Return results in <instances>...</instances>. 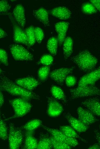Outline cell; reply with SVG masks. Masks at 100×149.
Instances as JSON below:
<instances>
[{
  "instance_id": "cell-6",
  "label": "cell",
  "mask_w": 100,
  "mask_h": 149,
  "mask_svg": "<svg viewBox=\"0 0 100 149\" xmlns=\"http://www.w3.org/2000/svg\"><path fill=\"white\" fill-rule=\"evenodd\" d=\"M10 52L16 60L31 61L34 59L33 55L23 46L17 44H13L9 47Z\"/></svg>"
},
{
  "instance_id": "cell-27",
  "label": "cell",
  "mask_w": 100,
  "mask_h": 149,
  "mask_svg": "<svg viewBox=\"0 0 100 149\" xmlns=\"http://www.w3.org/2000/svg\"><path fill=\"white\" fill-rule=\"evenodd\" d=\"M34 29V26H31L26 28L24 30L28 41V46L29 47L32 46L36 41Z\"/></svg>"
},
{
  "instance_id": "cell-31",
  "label": "cell",
  "mask_w": 100,
  "mask_h": 149,
  "mask_svg": "<svg viewBox=\"0 0 100 149\" xmlns=\"http://www.w3.org/2000/svg\"><path fill=\"white\" fill-rule=\"evenodd\" d=\"M82 12L86 14H91L96 13L97 10L91 3L86 2L84 3L82 6Z\"/></svg>"
},
{
  "instance_id": "cell-5",
  "label": "cell",
  "mask_w": 100,
  "mask_h": 149,
  "mask_svg": "<svg viewBox=\"0 0 100 149\" xmlns=\"http://www.w3.org/2000/svg\"><path fill=\"white\" fill-rule=\"evenodd\" d=\"M70 99L84 97L99 95V89L94 85H86L77 87L76 88L70 89Z\"/></svg>"
},
{
  "instance_id": "cell-2",
  "label": "cell",
  "mask_w": 100,
  "mask_h": 149,
  "mask_svg": "<svg viewBox=\"0 0 100 149\" xmlns=\"http://www.w3.org/2000/svg\"><path fill=\"white\" fill-rule=\"evenodd\" d=\"M71 60L80 70L85 72L93 69L98 62L97 58L87 50L80 51Z\"/></svg>"
},
{
  "instance_id": "cell-28",
  "label": "cell",
  "mask_w": 100,
  "mask_h": 149,
  "mask_svg": "<svg viewBox=\"0 0 100 149\" xmlns=\"http://www.w3.org/2000/svg\"><path fill=\"white\" fill-rule=\"evenodd\" d=\"M50 71V68L49 66H44L41 67L38 71V76L39 79L41 81H45Z\"/></svg>"
},
{
  "instance_id": "cell-40",
  "label": "cell",
  "mask_w": 100,
  "mask_h": 149,
  "mask_svg": "<svg viewBox=\"0 0 100 149\" xmlns=\"http://www.w3.org/2000/svg\"><path fill=\"white\" fill-rule=\"evenodd\" d=\"M7 36L6 32L0 27V39L4 38Z\"/></svg>"
},
{
  "instance_id": "cell-3",
  "label": "cell",
  "mask_w": 100,
  "mask_h": 149,
  "mask_svg": "<svg viewBox=\"0 0 100 149\" xmlns=\"http://www.w3.org/2000/svg\"><path fill=\"white\" fill-rule=\"evenodd\" d=\"M9 102L14 109V115L5 119V121L22 117L28 113L32 107L28 101L19 98L10 100Z\"/></svg>"
},
{
  "instance_id": "cell-26",
  "label": "cell",
  "mask_w": 100,
  "mask_h": 149,
  "mask_svg": "<svg viewBox=\"0 0 100 149\" xmlns=\"http://www.w3.org/2000/svg\"><path fill=\"white\" fill-rule=\"evenodd\" d=\"M58 44L57 38L54 37L50 38L47 42V49L49 52L53 56L56 55L57 54Z\"/></svg>"
},
{
  "instance_id": "cell-4",
  "label": "cell",
  "mask_w": 100,
  "mask_h": 149,
  "mask_svg": "<svg viewBox=\"0 0 100 149\" xmlns=\"http://www.w3.org/2000/svg\"><path fill=\"white\" fill-rule=\"evenodd\" d=\"M23 130L21 128L16 127L13 123H10L8 134L10 148L16 149L20 148L23 140Z\"/></svg>"
},
{
  "instance_id": "cell-30",
  "label": "cell",
  "mask_w": 100,
  "mask_h": 149,
  "mask_svg": "<svg viewBox=\"0 0 100 149\" xmlns=\"http://www.w3.org/2000/svg\"><path fill=\"white\" fill-rule=\"evenodd\" d=\"M8 134L6 124L0 113V138L4 140H6L8 138Z\"/></svg>"
},
{
  "instance_id": "cell-15",
  "label": "cell",
  "mask_w": 100,
  "mask_h": 149,
  "mask_svg": "<svg viewBox=\"0 0 100 149\" xmlns=\"http://www.w3.org/2000/svg\"><path fill=\"white\" fill-rule=\"evenodd\" d=\"M81 105L96 116H100V103L97 97L90 98L83 101Z\"/></svg>"
},
{
  "instance_id": "cell-20",
  "label": "cell",
  "mask_w": 100,
  "mask_h": 149,
  "mask_svg": "<svg viewBox=\"0 0 100 149\" xmlns=\"http://www.w3.org/2000/svg\"><path fill=\"white\" fill-rule=\"evenodd\" d=\"M33 132L25 131V139L23 147L24 149L37 148L38 141L33 135Z\"/></svg>"
},
{
  "instance_id": "cell-19",
  "label": "cell",
  "mask_w": 100,
  "mask_h": 149,
  "mask_svg": "<svg viewBox=\"0 0 100 149\" xmlns=\"http://www.w3.org/2000/svg\"><path fill=\"white\" fill-rule=\"evenodd\" d=\"M48 11L43 7L33 11L32 14L34 17L41 22L45 26H49Z\"/></svg>"
},
{
  "instance_id": "cell-10",
  "label": "cell",
  "mask_w": 100,
  "mask_h": 149,
  "mask_svg": "<svg viewBox=\"0 0 100 149\" xmlns=\"http://www.w3.org/2000/svg\"><path fill=\"white\" fill-rule=\"evenodd\" d=\"M99 67L82 76L80 79L77 87L86 85H94L100 78Z\"/></svg>"
},
{
  "instance_id": "cell-21",
  "label": "cell",
  "mask_w": 100,
  "mask_h": 149,
  "mask_svg": "<svg viewBox=\"0 0 100 149\" xmlns=\"http://www.w3.org/2000/svg\"><path fill=\"white\" fill-rule=\"evenodd\" d=\"M60 130L66 136L76 139H78L85 143L88 141L79 136L77 132L72 127L68 126H60Z\"/></svg>"
},
{
  "instance_id": "cell-37",
  "label": "cell",
  "mask_w": 100,
  "mask_h": 149,
  "mask_svg": "<svg viewBox=\"0 0 100 149\" xmlns=\"http://www.w3.org/2000/svg\"><path fill=\"white\" fill-rule=\"evenodd\" d=\"M90 1L91 3L97 9L100 11V0H90Z\"/></svg>"
},
{
  "instance_id": "cell-14",
  "label": "cell",
  "mask_w": 100,
  "mask_h": 149,
  "mask_svg": "<svg viewBox=\"0 0 100 149\" xmlns=\"http://www.w3.org/2000/svg\"><path fill=\"white\" fill-rule=\"evenodd\" d=\"M13 17L16 23L22 28H24L26 22L25 10L21 4H18L14 7Z\"/></svg>"
},
{
  "instance_id": "cell-35",
  "label": "cell",
  "mask_w": 100,
  "mask_h": 149,
  "mask_svg": "<svg viewBox=\"0 0 100 149\" xmlns=\"http://www.w3.org/2000/svg\"><path fill=\"white\" fill-rule=\"evenodd\" d=\"M0 63L7 66L8 65L7 53L4 50L0 48Z\"/></svg>"
},
{
  "instance_id": "cell-25",
  "label": "cell",
  "mask_w": 100,
  "mask_h": 149,
  "mask_svg": "<svg viewBox=\"0 0 100 149\" xmlns=\"http://www.w3.org/2000/svg\"><path fill=\"white\" fill-rule=\"evenodd\" d=\"M42 124L41 120L35 119L29 121L20 128L25 131H34Z\"/></svg>"
},
{
  "instance_id": "cell-42",
  "label": "cell",
  "mask_w": 100,
  "mask_h": 149,
  "mask_svg": "<svg viewBox=\"0 0 100 149\" xmlns=\"http://www.w3.org/2000/svg\"><path fill=\"white\" fill-rule=\"evenodd\" d=\"M3 72V71L0 67V75L2 74Z\"/></svg>"
},
{
  "instance_id": "cell-34",
  "label": "cell",
  "mask_w": 100,
  "mask_h": 149,
  "mask_svg": "<svg viewBox=\"0 0 100 149\" xmlns=\"http://www.w3.org/2000/svg\"><path fill=\"white\" fill-rule=\"evenodd\" d=\"M11 8V6L7 0L0 1V13H7Z\"/></svg>"
},
{
  "instance_id": "cell-16",
  "label": "cell",
  "mask_w": 100,
  "mask_h": 149,
  "mask_svg": "<svg viewBox=\"0 0 100 149\" xmlns=\"http://www.w3.org/2000/svg\"><path fill=\"white\" fill-rule=\"evenodd\" d=\"M15 83L25 89L30 91H32L40 84V82L34 78L27 77L17 79Z\"/></svg>"
},
{
  "instance_id": "cell-24",
  "label": "cell",
  "mask_w": 100,
  "mask_h": 149,
  "mask_svg": "<svg viewBox=\"0 0 100 149\" xmlns=\"http://www.w3.org/2000/svg\"><path fill=\"white\" fill-rule=\"evenodd\" d=\"M73 50V41L72 38L68 37L65 38L63 42V50L64 58H68L71 54Z\"/></svg>"
},
{
  "instance_id": "cell-13",
  "label": "cell",
  "mask_w": 100,
  "mask_h": 149,
  "mask_svg": "<svg viewBox=\"0 0 100 149\" xmlns=\"http://www.w3.org/2000/svg\"><path fill=\"white\" fill-rule=\"evenodd\" d=\"M64 116L69 123L71 127L77 132L83 133L88 129L89 126L85 125L78 119L73 116L70 113H65Z\"/></svg>"
},
{
  "instance_id": "cell-8",
  "label": "cell",
  "mask_w": 100,
  "mask_h": 149,
  "mask_svg": "<svg viewBox=\"0 0 100 149\" xmlns=\"http://www.w3.org/2000/svg\"><path fill=\"white\" fill-rule=\"evenodd\" d=\"M8 15L13 25L14 41L28 46L27 39L24 31L16 23L11 14L8 13Z\"/></svg>"
},
{
  "instance_id": "cell-32",
  "label": "cell",
  "mask_w": 100,
  "mask_h": 149,
  "mask_svg": "<svg viewBox=\"0 0 100 149\" xmlns=\"http://www.w3.org/2000/svg\"><path fill=\"white\" fill-rule=\"evenodd\" d=\"M53 61V58L51 55L45 54L42 56L38 63L45 66H49L52 64Z\"/></svg>"
},
{
  "instance_id": "cell-39",
  "label": "cell",
  "mask_w": 100,
  "mask_h": 149,
  "mask_svg": "<svg viewBox=\"0 0 100 149\" xmlns=\"http://www.w3.org/2000/svg\"><path fill=\"white\" fill-rule=\"evenodd\" d=\"M4 102V97L2 90L0 89V108L2 106Z\"/></svg>"
},
{
  "instance_id": "cell-1",
  "label": "cell",
  "mask_w": 100,
  "mask_h": 149,
  "mask_svg": "<svg viewBox=\"0 0 100 149\" xmlns=\"http://www.w3.org/2000/svg\"><path fill=\"white\" fill-rule=\"evenodd\" d=\"M0 89L12 95L28 101L40 99L38 95L23 88L5 76H2L0 79Z\"/></svg>"
},
{
  "instance_id": "cell-11",
  "label": "cell",
  "mask_w": 100,
  "mask_h": 149,
  "mask_svg": "<svg viewBox=\"0 0 100 149\" xmlns=\"http://www.w3.org/2000/svg\"><path fill=\"white\" fill-rule=\"evenodd\" d=\"M78 119L85 125L89 126L98 121L95 115L86 109L79 107L77 109Z\"/></svg>"
},
{
  "instance_id": "cell-38",
  "label": "cell",
  "mask_w": 100,
  "mask_h": 149,
  "mask_svg": "<svg viewBox=\"0 0 100 149\" xmlns=\"http://www.w3.org/2000/svg\"><path fill=\"white\" fill-rule=\"evenodd\" d=\"M95 136L96 139L97 140L98 143L100 144V133L98 129H96L94 131Z\"/></svg>"
},
{
  "instance_id": "cell-9",
  "label": "cell",
  "mask_w": 100,
  "mask_h": 149,
  "mask_svg": "<svg viewBox=\"0 0 100 149\" xmlns=\"http://www.w3.org/2000/svg\"><path fill=\"white\" fill-rule=\"evenodd\" d=\"M72 68L62 67L54 70L49 73L50 78L58 84L62 85L68 75L73 70Z\"/></svg>"
},
{
  "instance_id": "cell-23",
  "label": "cell",
  "mask_w": 100,
  "mask_h": 149,
  "mask_svg": "<svg viewBox=\"0 0 100 149\" xmlns=\"http://www.w3.org/2000/svg\"><path fill=\"white\" fill-rule=\"evenodd\" d=\"M51 93L54 97L61 101L64 104H66L67 100L65 93L60 87L56 85L51 87Z\"/></svg>"
},
{
  "instance_id": "cell-18",
  "label": "cell",
  "mask_w": 100,
  "mask_h": 149,
  "mask_svg": "<svg viewBox=\"0 0 100 149\" xmlns=\"http://www.w3.org/2000/svg\"><path fill=\"white\" fill-rule=\"evenodd\" d=\"M69 23L68 22L61 21L55 25V30L58 34L57 40L59 45L61 46L65 39Z\"/></svg>"
},
{
  "instance_id": "cell-33",
  "label": "cell",
  "mask_w": 100,
  "mask_h": 149,
  "mask_svg": "<svg viewBox=\"0 0 100 149\" xmlns=\"http://www.w3.org/2000/svg\"><path fill=\"white\" fill-rule=\"evenodd\" d=\"M34 33L36 41L40 43L44 37V33L42 29L39 27H34Z\"/></svg>"
},
{
  "instance_id": "cell-29",
  "label": "cell",
  "mask_w": 100,
  "mask_h": 149,
  "mask_svg": "<svg viewBox=\"0 0 100 149\" xmlns=\"http://www.w3.org/2000/svg\"><path fill=\"white\" fill-rule=\"evenodd\" d=\"M52 148L55 149H70L72 147L64 142L56 140L51 136H50Z\"/></svg>"
},
{
  "instance_id": "cell-17",
  "label": "cell",
  "mask_w": 100,
  "mask_h": 149,
  "mask_svg": "<svg viewBox=\"0 0 100 149\" xmlns=\"http://www.w3.org/2000/svg\"><path fill=\"white\" fill-rule=\"evenodd\" d=\"M49 14L62 20H66L70 18L71 13L67 8L58 7L54 8L49 11Z\"/></svg>"
},
{
  "instance_id": "cell-12",
  "label": "cell",
  "mask_w": 100,
  "mask_h": 149,
  "mask_svg": "<svg viewBox=\"0 0 100 149\" xmlns=\"http://www.w3.org/2000/svg\"><path fill=\"white\" fill-rule=\"evenodd\" d=\"M64 108L62 105L57 101L51 97L48 98L47 114L49 116L57 117L63 112Z\"/></svg>"
},
{
  "instance_id": "cell-36",
  "label": "cell",
  "mask_w": 100,
  "mask_h": 149,
  "mask_svg": "<svg viewBox=\"0 0 100 149\" xmlns=\"http://www.w3.org/2000/svg\"><path fill=\"white\" fill-rule=\"evenodd\" d=\"M65 81L66 84L67 86L72 87L75 85L76 82V79L74 76L70 75L66 77Z\"/></svg>"
},
{
  "instance_id": "cell-41",
  "label": "cell",
  "mask_w": 100,
  "mask_h": 149,
  "mask_svg": "<svg viewBox=\"0 0 100 149\" xmlns=\"http://www.w3.org/2000/svg\"><path fill=\"white\" fill-rule=\"evenodd\" d=\"M100 148V144L98 143L95 144L90 146L88 149H99Z\"/></svg>"
},
{
  "instance_id": "cell-7",
  "label": "cell",
  "mask_w": 100,
  "mask_h": 149,
  "mask_svg": "<svg viewBox=\"0 0 100 149\" xmlns=\"http://www.w3.org/2000/svg\"><path fill=\"white\" fill-rule=\"evenodd\" d=\"M43 127L54 139L65 143L72 147H76L78 144L76 139L66 136L60 130L50 128L45 126Z\"/></svg>"
},
{
  "instance_id": "cell-22",
  "label": "cell",
  "mask_w": 100,
  "mask_h": 149,
  "mask_svg": "<svg viewBox=\"0 0 100 149\" xmlns=\"http://www.w3.org/2000/svg\"><path fill=\"white\" fill-rule=\"evenodd\" d=\"M52 148L50 136L47 134H41L36 149H50Z\"/></svg>"
}]
</instances>
